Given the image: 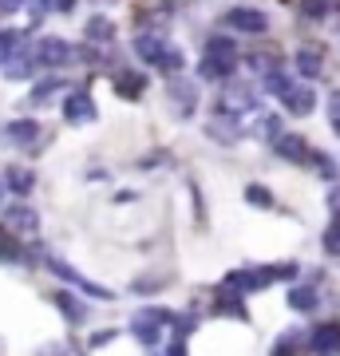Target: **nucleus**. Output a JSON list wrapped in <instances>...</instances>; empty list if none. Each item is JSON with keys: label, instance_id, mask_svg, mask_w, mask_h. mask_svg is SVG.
Instances as JSON below:
<instances>
[{"label": "nucleus", "instance_id": "obj_1", "mask_svg": "<svg viewBox=\"0 0 340 356\" xmlns=\"http://www.w3.org/2000/svg\"><path fill=\"white\" fill-rule=\"evenodd\" d=\"M95 115H99L95 111V99H91L83 88H76L63 99V119H67V123H95Z\"/></svg>", "mask_w": 340, "mask_h": 356}, {"label": "nucleus", "instance_id": "obj_2", "mask_svg": "<svg viewBox=\"0 0 340 356\" xmlns=\"http://www.w3.org/2000/svg\"><path fill=\"white\" fill-rule=\"evenodd\" d=\"M226 24L229 28H238V32H250V36H257V32H265L269 28V16L265 13H257V8H229L226 13Z\"/></svg>", "mask_w": 340, "mask_h": 356}, {"label": "nucleus", "instance_id": "obj_3", "mask_svg": "<svg viewBox=\"0 0 340 356\" xmlns=\"http://www.w3.org/2000/svg\"><path fill=\"white\" fill-rule=\"evenodd\" d=\"M67 60H72V44H67V40L48 36V40H40V44H36V64H44V67H63Z\"/></svg>", "mask_w": 340, "mask_h": 356}, {"label": "nucleus", "instance_id": "obj_4", "mask_svg": "<svg viewBox=\"0 0 340 356\" xmlns=\"http://www.w3.org/2000/svg\"><path fill=\"white\" fill-rule=\"evenodd\" d=\"M206 135H210V139H218V143H226V147H234V143L241 139L238 115H234V119H229V115H218V119H210V123H206Z\"/></svg>", "mask_w": 340, "mask_h": 356}, {"label": "nucleus", "instance_id": "obj_5", "mask_svg": "<svg viewBox=\"0 0 340 356\" xmlns=\"http://www.w3.org/2000/svg\"><path fill=\"white\" fill-rule=\"evenodd\" d=\"M234 67H238V56H206L198 64V76L202 79H226V76H234Z\"/></svg>", "mask_w": 340, "mask_h": 356}, {"label": "nucleus", "instance_id": "obj_6", "mask_svg": "<svg viewBox=\"0 0 340 356\" xmlns=\"http://www.w3.org/2000/svg\"><path fill=\"white\" fill-rule=\"evenodd\" d=\"M4 135H8V143H16V147H32V143L40 139V123L36 119H13V123L4 127Z\"/></svg>", "mask_w": 340, "mask_h": 356}, {"label": "nucleus", "instance_id": "obj_7", "mask_svg": "<svg viewBox=\"0 0 340 356\" xmlns=\"http://www.w3.org/2000/svg\"><path fill=\"white\" fill-rule=\"evenodd\" d=\"M313 353L316 356H340V325H321L313 332Z\"/></svg>", "mask_w": 340, "mask_h": 356}, {"label": "nucleus", "instance_id": "obj_8", "mask_svg": "<svg viewBox=\"0 0 340 356\" xmlns=\"http://www.w3.org/2000/svg\"><path fill=\"white\" fill-rule=\"evenodd\" d=\"M281 99H285V107H289L293 115H309V111L316 107V95H313L309 88H301V83H293V88L281 95Z\"/></svg>", "mask_w": 340, "mask_h": 356}, {"label": "nucleus", "instance_id": "obj_9", "mask_svg": "<svg viewBox=\"0 0 340 356\" xmlns=\"http://www.w3.org/2000/svg\"><path fill=\"white\" fill-rule=\"evenodd\" d=\"M163 48H166V40L159 36V32H143V36H135V56L147 60V64H154V60L163 56Z\"/></svg>", "mask_w": 340, "mask_h": 356}, {"label": "nucleus", "instance_id": "obj_10", "mask_svg": "<svg viewBox=\"0 0 340 356\" xmlns=\"http://www.w3.org/2000/svg\"><path fill=\"white\" fill-rule=\"evenodd\" d=\"M273 151H277L281 159H289V163H301L309 147H305L301 135H277V139H273Z\"/></svg>", "mask_w": 340, "mask_h": 356}, {"label": "nucleus", "instance_id": "obj_11", "mask_svg": "<svg viewBox=\"0 0 340 356\" xmlns=\"http://www.w3.org/2000/svg\"><path fill=\"white\" fill-rule=\"evenodd\" d=\"M115 88H119V95H127V99H139L143 91H147V79H143L139 72H119V76H115Z\"/></svg>", "mask_w": 340, "mask_h": 356}, {"label": "nucleus", "instance_id": "obj_12", "mask_svg": "<svg viewBox=\"0 0 340 356\" xmlns=\"http://www.w3.org/2000/svg\"><path fill=\"white\" fill-rule=\"evenodd\" d=\"M4 182H8V191H13V194H32V186H36V175H32V170H24V166H8Z\"/></svg>", "mask_w": 340, "mask_h": 356}, {"label": "nucleus", "instance_id": "obj_13", "mask_svg": "<svg viewBox=\"0 0 340 356\" xmlns=\"http://www.w3.org/2000/svg\"><path fill=\"white\" fill-rule=\"evenodd\" d=\"M4 222H8V229H28V234L40 226L36 210H28V206H13V210L4 214Z\"/></svg>", "mask_w": 340, "mask_h": 356}, {"label": "nucleus", "instance_id": "obj_14", "mask_svg": "<svg viewBox=\"0 0 340 356\" xmlns=\"http://www.w3.org/2000/svg\"><path fill=\"white\" fill-rule=\"evenodd\" d=\"M56 305L63 309V317L67 321H88V305H83V301H76V297H72V293H56Z\"/></svg>", "mask_w": 340, "mask_h": 356}, {"label": "nucleus", "instance_id": "obj_15", "mask_svg": "<svg viewBox=\"0 0 340 356\" xmlns=\"http://www.w3.org/2000/svg\"><path fill=\"white\" fill-rule=\"evenodd\" d=\"M20 40H24V32H20V28H0V67L8 64V56L20 48Z\"/></svg>", "mask_w": 340, "mask_h": 356}, {"label": "nucleus", "instance_id": "obj_16", "mask_svg": "<svg viewBox=\"0 0 340 356\" xmlns=\"http://www.w3.org/2000/svg\"><path fill=\"white\" fill-rule=\"evenodd\" d=\"M88 40H91V44H103V40L111 44V40H115V24H111V20H103V16H91V20H88Z\"/></svg>", "mask_w": 340, "mask_h": 356}, {"label": "nucleus", "instance_id": "obj_17", "mask_svg": "<svg viewBox=\"0 0 340 356\" xmlns=\"http://www.w3.org/2000/svg\"><path fill=\"white\" fill-rule=\"evenodd\" d=\"M289 305H293V309H301V313L316 309V289H313V285H297V289L289 293Z\"/></svg>", "mask_w": 340, "mask_h": 356}, {"label": "nucleus", "instance_id": "obj_18", "mask_svg": "<svg viewBox=\"0 0 340 356\" xmlns=\"http://www.w3.org/2000/svg\"><path fill=\"white\" fill-rule=\"evenodd\" d=\"M293 60H297V72H301L305 79H316V76H321V56H316V51H297Z\"/></svg>", "mask_w": 340, "mask_h": 356}, {"label": "nucleus", "instance_id": "obj_19", "mask_svg": "<svg viewBox=\"0 0 340 356\" xmlns=\"http://www.w3.org/2000/svg\"><path fill=\"white\" fill-rule=\"evenodd\" d=\"M8 60H16V64H4V76L8 79H24V76H32V67H36V60H28V56H8Z\"/></svg>", "mask_w": 340, "mask_h": 356}, {"label": "nucleus", "instance_id": "obj_20", "mask_svg": "<svg viewBox=\"0 0 340 356\" xmlns=\"http://www.w3.org/2000/svg\"><path fill=\"white\" fill-rule=\"evenodd\" d=\"M328 13H332V0H301V16L309 20H325Z\"/></svg>", "mask_w": 340, "mask_h": 356}, {"label": "nucleus", "instance_id": "obj_21", "mask_svg": "<svg viewBox=\"0 0 340 356\" xmlns=\"http://www.w3.org/2000/svg\"><path fill=\"white\" fill-rule=\"evenodd\" d=\"M206 56H238V48H234V40H226V36H210L206 40Z\"/></svg>", "mask_w": 340, "mask_h": 356}, {"label": "nucleus", "instance_id": "obj_22", "mask_svg": "<svg viewBox=\"0 0 340 356\" xmlns=\"http://www.w3.org/2000/svg\"><path fill=\"white\" fill-rule=\"evenodd\" d=\"M325 250L332 257H340V214L328 222V229H325Z\"/></svg>", "mask_w": 340, "mask_h": 356}, {"label": "nucleus", "instance_id": "obj_23", "mask_svg": "<svg viewBox=\"0 0 340 356\" xmlns=\"http://www.w3.org/2000/svg\"><path fill=\"white\" fill-rule=\"evenodd\" d=\"M257 123H261V127H257V135H261V139H277L281 135V115H265V119H257Z\"/></svg>", "mask_w": 340, "mask_h": 356}, {"label": "nucleus", "instance_id": "obj_24", "mask_svg": "<svg viewBox=\"0 0 340 356\" xmlns=\"http://www.w3.org/2000/svg\"><path fill=\"white\" fill-rule=\"evenodd\" d=\"M60 88H63V79H40V83H36V91H32V103L51 99V91H60Z\"/></svg>", "mask_w": 340, "mask_h": 356}, {"label": "nucleus", "instance_id": "obj_25", "mask_svg": "<svg viewBox=\"0 0 340 356\" xmlns=\"http://www.w3.org/2000/svg\"><path fill=\"white\" fill-rule=\"evenodd\" d=\"M170 95L182 103V111H190V107H194V88H190V83H175V91H170Z\"/></svg>", "mask_w": 340, "mask_h": 356}, {"label": "nucleus", "instance_id": "obj_26", "mask_svg": "<svg viewBox=\"0 0 340 356\" xmlns=\"http://www.w3.org/2000/svg\"><path fill=\"white\" fill-rule=\"evenodd\" d=\"M245 198H250L253 206H273V194L261 191V186H245Z\"/></svg>", "mask_w": 340, "mask_h": 356}, {"label": "nucleus", "instance_id": "obj_27", "mask_svg": "<svg viewBox=\"0 0 340 356\" xmlns=\"http://www.w3.org/2000/svg\"><path fill=\"white\" fill-rule=\"evenodd\" d=\"M218 313H229V317H250V313H245V305H241L238 297H234V301H218Z\"/></svg>", "mask_w": 340, "mask_h": 356}, {"label": "nucleus", "instance_id": "obj_28", "mask_svg": "<svg viewBox=\"0 0 340 356\" xmlns=\"http://www.w3.org/2000/svg\"><path fill=\"white\" fill-rule=\"evenodd\" d=\"M40 8H44V13H72L76 0H40Z\"/></svg>", "mask_w": 340, "mask_h": 356}, {"label": "nucleus", "instance_id": "obj_29", "mask_svg": "<svg viewBox=\"0 0 340 356\" xmlns=\"http://www.w3.org/2000/svg\"><path fill=\"white\" fill-rule=\"evenodd\" d=\"M24 4H28V0H0V13H4V16H13V13H20Z\"/></svg>", "mask_w": 340, "mask_h": 356}, {"label": "nucleus", "instance_id": "obj_30", "mask_svg": "<svg viewBox=\"0 0 340 356\" xmlns=\"http://www.w3.org/2000/svg\"><path fill=\"white\" fill-rule=\"evenodd\" d=\"M328 210H332V214H340V182L328 191Z\"/></svg>", "mask_w": 340, "mask_h": 356}, {"label": "nucleus", "instance_id": "obj_31", "mask_svg": "<svg viewBox=\"0 0 340 356\" xmlns=\"http://www.w3.org/2000/svg\"><path fill=\"white\" fill-rule=\"evenodd\" d=\"M107 341H115L111 329H107V332H95V337H91V348H99V344H107Z\"/></svg>", "mask_w": 340, "mask_h": 356}, {"label": "nucleus", "instance_id": "obj_32", "mask_svg": "<svg viewBox=\"0 0 340 356\" xmlns=\"http://www.w3.org/2000/svg\"><path fill=\"white\" fill-rule=\"evenodd\" d=\"M328 111H332V119H340V91L328 95Z\"/></svg>", "mask_w": 340, "mask_h": 356}, {"label": "nucleus", "instance_id": "obj_33", "mask_svg": "<svg viewBox=\"0 0 340 356\" xmlns=\"http://www.w3.org/2000/svg\"><path fill=\"white\" fill-rule=\"evenodd\" d=\"M0 194H4V186H0Z\"/></svg>", "mask_w": 340, "mask_h": 356}]
</instances>
